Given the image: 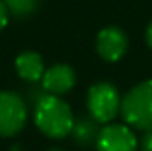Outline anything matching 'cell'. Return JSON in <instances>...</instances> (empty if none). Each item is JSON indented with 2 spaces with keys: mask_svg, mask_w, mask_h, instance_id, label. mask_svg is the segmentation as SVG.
Here are the masks:
<instances>
[{
  "mask_svg": "<svg viewBox=\"0 0 152 151\" xmlns=\"http://www.w3.org/2000/svg\"><path fill=\"white\" fill-rule=\"evenodd\" d=\"M36 124L51 139H64L71 133L75 124V115L71 107L55 94H44L36 103Z\"/></svg>",
  "mask_w": 152,
  "mask_h": 151,
  "instance_id": "1",
  "label": "cell"
},
{
  "mask_svg": "<svg viewBox=\"0 0 152 151\" xmlns=\"http://www.w3.org/2000/svg\"><path fill=\"white\" fill-rule=\"evenodd\" d=\"M120 114L127 126L136 130L152 128V78L143 80L126 93L120 103Z\"/></svg>",
  "mask_w": 152,
  "mask_h": 151,
  "instance_id": "2",
  "label": "cell"
},
{
  "mask_svg": "<svg viewBox=\"0 0 152 151\" xmlns=\"http://www.w3.org/2000/svg\"><path fill=\"white\" fill-rule=\"evenodd\" d=\"M122 98L117 91V87L108 82L94 84L88 89L87 94V107L90 117H94L97 123H110L115 115L120 112Z\"/></svg>",
  "mask_w": 152,
  "mask_h": 151,
  "instance_id": "3",
  "label": "cell"
},
{
  "mask_svg": "<svg viewBox=\"0 0 152 151\" xmlns=\"http://www.w3.org/2000/svg\"><path fill=\"white\" fill-rule=\"evenodd\" d=\"M27 121V105L23 98L12 91H0V135H16Z\"/></svg>",
  "mask_w": 152,
  "mask_h": 151,
  "instance_id": "4",
  "label": "cell"
},
{
  "mask_svg": "<svg viewBox=\"0 0 152 151\" xmlns=\"http://www.w3.org/2000/svg\"><path fill=\"white\" fill-rule=\"evenodd\" d=\"M97 151H138V139L127 124H106L101 128L97 141Z\"/></svg>",
  "mask_w": 152,
  "mask_h": 151,
  "instance_id": "5",
  "label": "cell"
},
{
  "mask_svg": "<svg viewBox=\"0 0 152 151\" xmlns=\"http://www.w3.org/2000/svg\"><path fill=\"white\" fill-rule=\"evenodd\" d=\"M96 50L101 59L108 62L120 61L127 52V36L118 27H106L103 29L96 39Z\"/></svg>",
  "mask_w": 152,
  "mask_h": 151,
  "instance_id": "6",
  "label": "cell"
},
{
  "mask_svg": "<svg viewBox=\"0 0 152 151\" xmlns=\"http://www.w3.org/2000/svg\"><path fill=\"white\" fill-rule=\"evenodd\" d=\"M41 84L48 94L60 96V94L67 93L69 89H73V85L76 84V73L67 64H55L44 71Z\"/></svg>",
  "mask_w": 152,
  "mask_h": 151,
  "instance_id": "7",
  "label": "cell"
},
{
  "mask_svg": "<svg viewBox=\"0 0 152 151\" xmlns=\"http://www.w3.org/2000/svg\"><path fill=\"white\" fill-rule=\"evenodd\" d=\"M16 73L20 75V78H23L25 82H37L42 78L44 75V62H42V57L39 55L37 52H21L18 57H16Z\"/></svg>",
  "mask_w": 152,
  "mask_h": 151,
  "instance_id": "8",
  "label": "cell"
},
{
  "mask_svg": "<svg viewBox=\"0 0 152 151\" xmlns=\"http://www.w3.org/2000/svg\"><path fill=\"white\" fill-rule=\"evenodd\" d=\"M99 128H97V121L94 117H81V119H76L75 124H73V137L78 144H83V146H88L92 142L97 141V135H99Z\"/></svg>",
  "mask_w": 152,
  "mask_h": 151,
  "instance_id": "9",
  "label": "cell"
},
{
  "mask_svg": "<svg viewBox=\"0 0 152 151\" xmlns=\"http://www.w3.org/2000/svg\"><path fill=\"white\" fill-rule=\"evenodd\" d=\"M4 5L7 7L9 14H14V16H28L36 11L39 0H2Z\"/></svg>",
  "mask_w": 152,
  "mask_h": 151,
  "instance_id": "10",
  "label": "cell"
},
{
  "mask_svg": "<svg viewBox=\"0 0 152 151\" xmlns=\"http://www.w3.org/2000/svg\"><path fill=\"white\" fill-rule=\"evenodd\" d=\"M140 151H152V128L145 132V135L140 141Z\"/></svg>",
  "mask_w": 152,
  "mask_h": 151,
  "instance_id": "11",
  "label": "cell"
},
{
  "mask_svg": "<svg viewBox=\"0 0 152 151\" xmlns=\"http://www.w3.org/2000/svg\"><path fill=\"white\" fill-rule=\"evenodd\" d=\"M7 20H9V11H7V7L4 5V2L0 0V32H2L4 27L7 25Z\"/></svg>",
  "mask_w": 152,
  "mask_h": 151,
  "instance_id": "12",
  "label": "cell"
},
{
  "mask_svg": "<svg viewBox=\"0 0 152 151\" xmlns=\"http://www.w3.org/2000/svg\"><path fill=\"white\" fill-rule=\"evenodd\" d=\"M145 39H147V44L152 48V20L151 23H149V27H147V32H145Z\"/></svg>",
  "mask_w": 152,
  "mask_h": 151,
  "instance_id": "13",
  "label": "cell"
},
{
  "mask_svg": "<svg viewBox=\"0 0 152 151\" xmlns=\"http://www.w3.org/2000/svg\"><path fill=\"white\" fill-rule=\"evenodd\" d=\"M48 151H64V150H60V148H51V150H48Z\"/></svg>",
  "mask_w": 152,
  "mask_h": 151,
  "instance_id": "14",
  "label": "cell"
}]
</instances>
